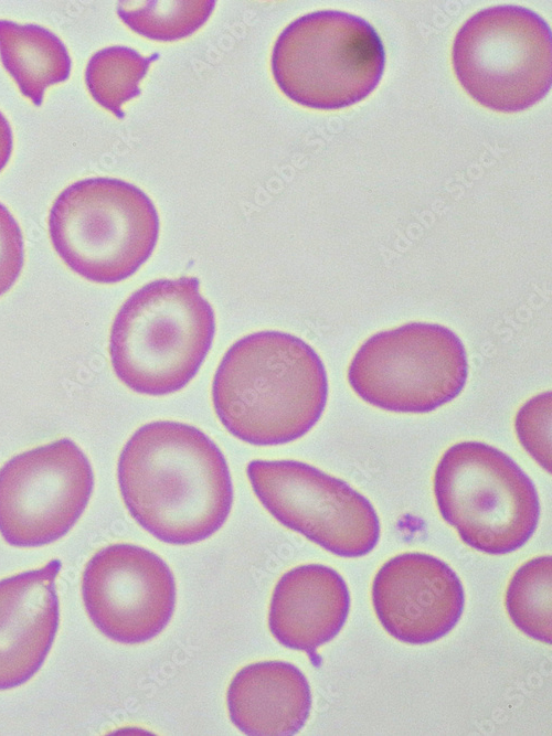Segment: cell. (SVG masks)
Listing matches in <instances>:
<instances>
[{
  "mask_svg": "<svg viewBox=\"0 0 552 736\" xmlns=\"http://www.w3.org/2000/svg\"><path fill=\"white\" fill-rule=\"evenodd\" d=\"M12 131L7 118L0 111V171L4 168L12 152Z\"/></svg>",
  "mask_w": 552,
  "mask_h": 736,
  "instance_id": "7402d4cb",
  "label": "cell"
},
{
  "mask_svg": "<svg viewBox=\"0 0 552 736\" xmlns=\"http://www.w3.org/2000/svg\"><path fill=\"white\" fill-rule=\"evenodd\" d=\"M452 62L463 88L482 106L521 111L552 84V34L543 18L519 6H496L458 30Z\"/></svg>",
  "mask_w": 552,
  "mask_h": 736,
  "instance_id": "52a82bcc",
  "label": "cell"
},
{
  "mask_svg": "<svg viewBox=\"0 0 552 736\" xmlns=\"http://www.w3.org/2000/svg\"><path fill=\"white\" fill-rule=\"evenodd\" d=\"M310 706L309 683L288 662L248 664L235 674L227 690L230 718L246 735H294L305 725Z\"/></svg>",
  "mask_w": 552,
  "mask_h": 736,
  "instance_id": "9a60e30c",
  "label": "cell"
},
{
  "mask_svg": "<svg viewBox=\"0 0 552 736\" xmlns=\"http://www.w3.org/2000/svg\"><path fill=\"white\" fill-rule=\"evenodd\" d=\"M61 562L0 580V691L29 681L42 666L60 621L55 579Z\"/></svg>",
  "mask_w": 552,
  "mask_h": 736,
  "instance_id": "4fadbf2b",
  "label": "cell"
},
{
  "mask_svg": "<svg viewBox=\"0 0 552 736\" xmlns=\"http://www.w3.org/2000/svg\"><path fill=\"white\" fill-rule=\"evenodd\" d=\"M0 58L20 92L36 106L46 87L66 81L71 72L64 43L38 24L0 20Z\"/></svg>",
  "mask_w": 552,
  "mask_h": 736,
  "instance_id": "2e32d148",
  "label": "cell"
},
{
  "mask_svg": "<svg viewBox=\"0 0 552 736\" xmlns=\"http://www.w3.org/2000/svg\"><path fill=\"white\" fill-rule=\"evenodd\" d=\"M552 558L550 555L526 562L513 574L507 591L506 608L512 622L527 636L552 642Z\"/></svg>",
  "mask_w": 552,
  "mask_h": 736,
  "instance_id": "e0dca14e",
  "label": "cell"
},
{
  "mask_svg": "<svg viewBox=\"0 0 552 736\" xmlns=\"http://www.w3.org/2000/svg\"><path fill=\"white\" fill-rule=\"evenodd\" d=\"M215 1H120L119 18L151 40L174 41L192 34L209 19Z\"/></svg>",
  "mask_w": 552,
  "mask_h": 736,
  "instance_id": "d6986e66",
  "label": "cell"
},
{
  "mask_svg": "<svg viewBox=\"0 0 552 736\" xmlns=\"http://www.w3.org/2000/svg\"><path fill=\"white\" fill-rule=\"evenodd\" d=\"M372 604L382 627L410 644L431 643L458 622L465 605L457 574L425 553H403L384 563L372 583Z\"/></svg>",
  "mask_w": 552,
  "mask_h": 736,
  "instance_id": "7c38bea8",
  "label": "cell"
},
{
  "mask_svg": "<svg viewBox=\"0 0 552 736\" xmlns=\"http://www.w3.org/2000/svg\"><path fill=\"white\" fill-rule=\"evenodd\" d=\"M94 488L91 462L63 438L21 452L0 469V534L15 547L64 536L86 509Z\"/></svg>",
  "mask_w": 552,
  "mask_h": 736,
  "instance_id": "30bf717a",
  "label": "cell"
},
{
  "mask_svg": "<svg viewBox=\"0 0 552 736\" xmlns=\"http://www.w3.org/2000/svg\"><path fill=\"white\" fill-rule=\"evenodd\" d=\"M443 519L468 546L490 555L511 553L533 535L540 516L537 489L505 452L480 441L449 447L434 473Z\"/></svg>",
  "mask_w": 552,
  "mask_h": 736,
  "instance_id": "8992f818",
  "label": "cell"
},
{
  "mask_svg": "<svg viewBox=\"0 0 552 736\" xmlns=\"http://www.w3.org/2000/svg\"><path fill=\"white\" fill-rule=\"evenodd\" d=\"M23 260V237L19 224L0 203V297L17 281Z\"/></svg>",
  "mask_w": 552,
  "mask_h": 736,
  "instance_id": "44dd1931",
  "label": "cell"
},
{
  "mask_svg": "<svg viewBox=\"0 0 552 736\" xmlns=\"http://www.w3.org/2000/svg\"><path fill=\"white\" fill-rule=\"evenodd\" d=\"M214 331V312L197 277L148 282L114 319L109 337L114 372L139 394L178 392L197 375Z\"/></svg>",
  "mask_w": 552,
  "mask_h": 736,
  "instance_id": "3957f363",
  "label": "cell"
},
{
  "mask_svg": "<svg viewBox=\"0 0 552 736\" xmlns=\"http://www.w3.org/2000/svg\"><path fill=\"white\" fill-rule=\"evenodd\" d=\"M468 362L450 329L411 322L378 332L358 349L348 382L364 402L395 413H428L464 388Z\"/></svg>",
  "mask_w": 552,
  "mask_h": 736,
  "instance_id": "ba28073f",
  "label": "cell"
},
{
  "mask_svg": "<svg viewBox=\"0 0 552 736\" xmlns=\"http://www.w3.org/2000/svg\"><path fill=\"white\" fill-rule=\"evenodd\" d=\"M117 480L132 519L172 545L212 536L233 503L223 452L201 429L180 422L157 420L138 428L119 455Z\"/></svg>",
  "mask_w": 552,
  "mask_h": 736,
  "instance_id": "6da1fadb",
  "label": "cell"
},
{
  "mask_svg": "<svg viewBox=\"0 0 552 736\" xmlns=\"http://www.w3.org/2000/svg\"><path fill=\"white\" fill-rule=\"evenodd\" d=\"M385 66L381 38L364 19L338 10L305 14L278 35L272 72L291 100L315 109L357 104L378 86Z\"/></svg>",
  "mask_w": 552,
  "mask_h": 736,
  "instance_id": "5b68a950",
  "label": "cell"
},
{
  "mask_svg": "<svg viewBox=\"0 0 552 736\" xmlns=\"http://www.w3.org/2000/svg\"><path fill=\"white\" fill-rule=\"evenodd\" d=\"M157 57V53L145 57L121 45L102 49L87 63V89L100 106L123 118L121 106L140 94L139 82Z\"/></svg>",
  "mask_w": 552,
  "mask_h": 736,
  "instance_id": "ac0fdd59",
  "label": "cell"
},
{
  "mask_svg": "<svg viewBox=\"0 0 552 736\" xmlns=\"http://www.w3.org/2000/svg\"><path fill=\"white\" fill-rule=\"evenodd\" d=\"M349 610L342 576L328 566L307 564L288 570L276 584L268 626L283 646L312 654L339 633Z\"/></svg>",
  "mask_w": 552,
  "mask_h": 736,
  "instance_id": "5bb4252c",
  "label": "cell"
},
{
  "mask_svg": "<svg viewBox=\"0 0 552 736\" xmlns=\"http://www.w3.org/2000/svg\"><path fill=\"white\" fill-rule=\"evenodd\" d=\"M49 233L57 255L73 271L100 284L121 281L151 255L159 217L139 188L114 178L72 183L55 199Z\"/></svg>",
  "mask_w": 552,
  "mask_h": 736,
  "instance_id": "277c9868",
  "label": "cell"
},
{
  "mask_svg": "<svg viewBox=\"0 0 552 736\" xmlns=\"http://www.w3.org/2000/svg\"><path fill=\"white\" fill-rule=\"evenodd\" d=\"M328 396L325 365L300 338L280 331L243 337L225 352L212 383L224 428L255 446L299 439L321 417Z\"/></svg>",
  "mask_w": 552,
  "mask_h": 736,
  "instance_id": "7a4b0ae2",
  "label": "cell"
},
{
  "mask_svg": "<svg viewBox=\"0 0 552 736\" xmlns=\"http://www.w3.org/2000/svg\"><path fill=\"white\" fill-rule=\"evenodd\" d=\"M551 392L526 402L514 418L518 439L527 452L551 473Z\"/></svg>",
  "mask_w": 552,
  "mask_h": 736,
  "instance_id": "ffe728a7",
  "label": "cell"
},
{
  "mask_svg": "<svg viewBox=\"0 0 552 736\" xmlns=\"http://www.w3.org/2000/svg\"><path fill=\"white\" fill-rule=\"evenodd\" d=\"M246 473L255 495L279 523L328 552L359 557L378 544L374 508L344 481L297 460H252Z\"/></svg>",
  "mask_w": 552,
  "mask_h": 736,
  "instance_id": "9c48e42d",
  "label": "cell"
},
{
  "mask_svg": "<svg viewBox=\"0 0 552 736\" xmlns=\"http://www.w3.org/2000/svg\"><path fill=\"white\" fill-rule=\"evenodd\" d=\"M82 597L95 627L125 644L146 642L170 621L176 583L167 563L134 544H112L96 552L82 575Z\"/></svg>",
  "mask_w": 552,
  "mask_h": 736,
  "instance_id": "8fae6325",
  "label": "cell"
}]
</instances>
